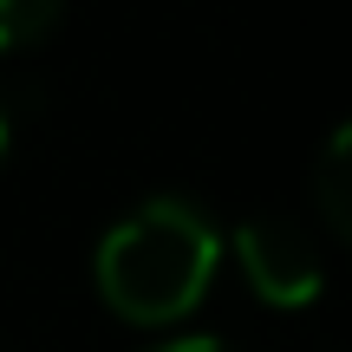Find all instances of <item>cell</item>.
Masks as SVG:
<instances>
[{"label": "cell", "instance_id": "cell-5", "mask_svg": "<svg viewBox=\"0 0 352 352\" xmlns=\"http://www.w3.org/2000/svg\"><path fill=\"white\" fill-rule=\"evenodd\" d=\"M157 352H241V346L215 340V333H196V340H170V346H157Z\"/></svg>", "mask_w": 352, "mask_h": 352}, {"label": "cell", "instance_id": "cell-6", "mask_svg": "<svg viewBox=\"0 0 352 352\" xmlns=\"http://www.w3.org/2000/svg\"><path fill=\"white\" fill-rule=\"evenodd\" d=\"M0 157H7V111H0Z\"/></svg>", "mask_w": 352, "mask_h": 352}, {"label": "cell", "instance_id": "cell-3", "mask_svg": "<svg viewBox=\"0 0 352 352\" xmlns=\"http://www.w3.org/2000/svg\"><path fill=\"white\" fill-rule=\"evenodd\" d=\"M314 196L327 209V222L352 241V124H340L320 151V170H314Z\"/></svg>", "mask_w": 352, "mask_h": 352}, {"label": "cell", "instance_id": "cell-2", "mask_svg": "<svg viewBox=\"0 0 352 352\" xmlns=\"http://www.w3.org/2000/svg\"><path fill=\"white\" fill-rule=\"evenodd\" d=\"M235 267L267 307H307L320 287H327V261L307 241L300 222L287 215H248L235 228Z\"/></svg>", "mask_w": 352, "mask_h": 352}, {"label": "cell", "instance_id": "cell-1", "mask_svg": "<svg viewBox=\"0 0 352 352\" xmlns=\"http://www.w3.org/2000/svg\"><path fill=\"white\" fill-rule=\"evenodd\" d=\"M215 261H222L215 222L196 202L157 196L124 222H111V235L98 241V294L111 300V314L138 327H164L209 294Z\"/></svg>", "mask_w": 352, "mask_h": 352}, {"label": "cell", "instance_id": "cell-4", "mask_svg": "<svg viewBox=\"0 0 352 352\" xmlns=\"http://www.w3.org/2000/svg\"><path fill=\"white\" fill-rule=\"evenodd\" d=\"M59 26V7L52 0H0V52L26 46V39L52 33Z\"/></svg>", "mask_w": 352, "mask_h": 352}]
</instances>
